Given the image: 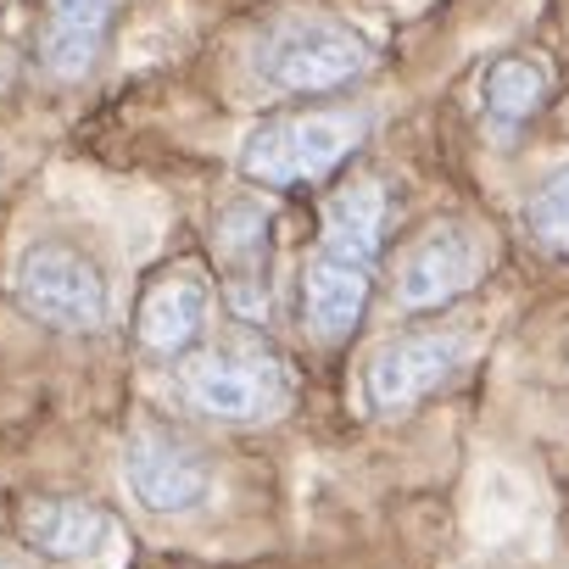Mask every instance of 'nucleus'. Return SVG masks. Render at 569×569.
<instances>
[{"mask_svg": "<svg viewBox=\"0 0 569 569\" xmlns=\"http://www.w3.org/2000/svg\"><path fill=\"white\" fill-rule=\"evenodd\" d=\"M369 40L341 23V18H325V12H284L273 18L257 46H251V68L268 90H284V96H325V90H341L352 84L363 68H369Z\"/></svg>", "mask_w": 569, "mask_h": 569, "instance_id": "obj_1", "label": "nucleus"}, {"mask_svg": "<svg viewBox=\"0 0 569 569\" xmlns=\"http://www.w3.org/2000/svg\"><path fill=\"white\" fill-rule=\"evenodd\" d=\"M363 118L352 112H308V118H273L246 134L240 146V173L251 184H308L325 179L336 162L352 157L363 140Z\"/></svg>", "mask_w": 569, "mask_h": 569, "instance_id": "obj_2", "label": "nucleus"}, {"mask_svg": "<svg viewBox=\"0 0 569 569\" xmlns=\"http://www.w3.org/2000/svg\"><path fill=\"white\" fill-rule=\"evenodd\" d=\"M18 302L29 319L57 330H101L112 319V291L96 257L68 240H40L18 262Z\"/></svg>", "mask_w": 569, "mask_h": 569, "instance_id": "obj_3", "label": "nucleus"}, {"mask_svg": "<svg viewBox=\"0 0 569 569\" xmlns=\"http://www.w3.org/2000/svg\"><path fill=\"white\" fill-rule=\"evenodd\" d=\"M184 397L229 425H251V419H273L291 402V369H284L273 352L257 347H218L201 352L184 369Z\"/></svg>", "mask_w": 569, "mask_h": 569, "instance_id": "obj_4", "label": "nucleus"}, {"mask_svg": "<svg viewBox=\"0 0 569 569\" xmlns=\"http://www.w3.org/2000/svg\"><path fill=\"white\" fill-rule=\"evenodd\" d=\"M212 251L223 273V297L240 319H268L273 308V218L262 201L234 196L212 223Z\"/></svg>", "mask_w": 569, "mask_h": 569, "instance_id": "obj_5", "label": "nucleus"}, {"mask_svg": "<svg viewBox=\"0 0 569 569\" xmlns=\"http://www.w3.org/2000/svg\"><path fill=\"white\" fill-rule=\"evenodd\" d=\"M123 480L151 513H190L212 491L207 458L173 430H134L123 447Z\"/></svg>", "mask_w": 569, "mask_h": 569, "instance_id": "obj_6", "label": "nucleus"}, {"mask_svg": "<svg viewBox=\"0 0 569 569\" xmlns=\"http://www.w3.org/2000/svg\"><path fill=\"white\" fill-rule=\"evenodd\" d=\"M480 268H486L480 234L463 223H441L408 251V262L397 273V302L408 313H436V308L458 302L463 291H475Z\"/></svg>", "mask_w": 569, "mask_h": 569, "instance_id": "obj_7", "label": "nucleus"}, {"mask_svg": "<svg viewBox=\"0 0 569 569\" xmlns=\"http://www.w3.org/2000/svg\"><path fill=\"white\" fill-rule=\"evenodd\" d=\"M463 347L452 336H402L391 347H380L363 369V402L369 413L391 419V413H408L413 402H425L452 369H458Z\"/></svg>", "mask_w": 569, "mask_h": 569, "instance_id": "obj_8", "label": "nucleus"}, {"mask_svg": "<svg viewBox=\"0 0 569 569\" xmlns=\"http://www.w3.org/2000/svg\"><path fill=\"white\" fill-rule=\"evenodd\" d=\"M18 530L34 552L57 558V563H90L118 541V519L96 502H73V497H34L18 508Z\"/></svg>", "mask_w": 569, "mask_h": 569, "instance_id": "obj_9", "label": "nucleus"}, {"mask_svg": "<svg viewBox=\"0 0 569 569\" xmlns=\"http://www.w3.org/2000/svg\"><path fill=\"white\" fill-rule=\"evenodd\" d=\"M118 0H46L40 12V62L57 79H84L112 34Z\"/></svg>", "mask_w": 569, "mask_h": 569, "instance_id": "obj_10", "label": "nucleus"}, {"mask_svg": "<svg viewBox=\"0 0 569 569\" xmlns=\"http://www.w3.org/2000/svg\"><path fill=\"white\" fill-rule=\"evenodd\" d=\"M207 284L190 273V268H179V273H162L151 291H146V302H140V347L151 352V358H179V352H190L196 341H201V330H207Z\"/></svg>", "mask_w": 569, "mask_h": 569, "instance_id": "obj_11", "label": "nucleus"}, {"mask_svg": "<svg viewBox=\"0 0 569 569\" xmlns=\"http://www.w3.org/2000/svg\"><path fill=\"white\" fill-rule=\"evenodd\" d=\"M369 279H375V268H358V262L330 257V251H319V257L302 268V313H308L313 336L341 341V336L363 319V308H369Z\"/></svg>", "mask_w": 569, "mask_h": 569, "instance_id": "obj_12", "label": "nucleus"}, {"mask_svg": "<svg viewBox=\"0 0 569 569\" xmlns=\"http://www.w3.org/2000/svg\"><path fill=\"white\" fill-rule=\"evenodd\" d=\"M380 234H386V196H380V184H347L330 201V212H325V251L347 257L358 268H375Z\"/></svg>", "mask_w": 569, "mask_h": 569, "instance_id": "obj_13", "label": "nucleus"}, {"mask_svg": "<svg viewBox=\"0 0 569 569\" xmlns=\"http://www.w3.org/2000/svg\"><path fill=\"white\" fill-rule=\"evenodd\" d=\"M480 101L497 123H525L547 101V68L530 57H497L480 79Z\"/></svg>", "mask_w": 569, "mask_h": 569, "instance_id": "obj_14", "label": "nucleus"}, {"mask_svg": "<svg viewBox=\"0 0 569 569\" xmlns=\"http://www.w3.org/2000/svg\"><path fill=\"white\" fill-rule=\"evenodd\" d=\"M525 223H530V234H536L541 246L569 251V162L552 168V173L541 179V190L525 201Z\"/></svg>", "mask_w": 569, "mask_h": 569, "instance_id": "obj_15", "label": "nucleus"}]
</instances>
